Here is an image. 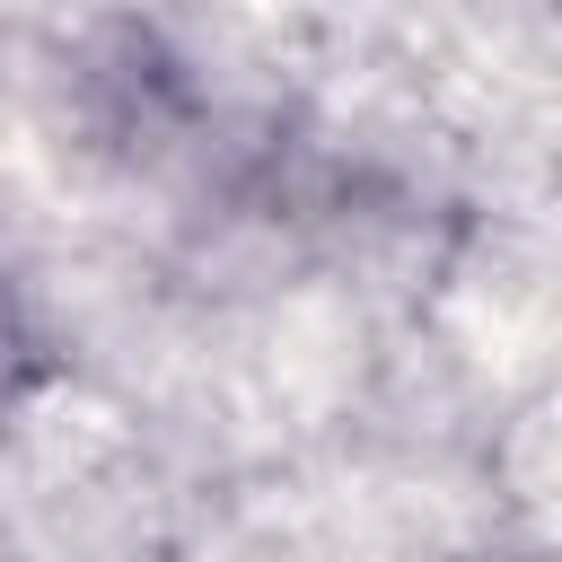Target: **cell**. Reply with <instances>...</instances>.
Instances as JSON below:
<instances>
[{
	"instance_id": "obj_1",
	"label": "cell",
	"mask_w": 562,
	"mask_h": 562,
	"mask_svg": "<svg viewBox=\"0 0 562 562\" xmlns=\"http://www.w3.org/2000/svg\"><path fill=\"white\" fill-rule=\"evenodd\" d=\"M26 378H35V334H26V316H18V299L0 281V413L26 395Z\"/></svg>"
}]
</instances>
